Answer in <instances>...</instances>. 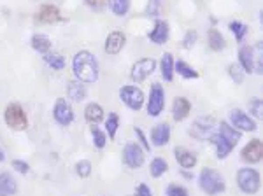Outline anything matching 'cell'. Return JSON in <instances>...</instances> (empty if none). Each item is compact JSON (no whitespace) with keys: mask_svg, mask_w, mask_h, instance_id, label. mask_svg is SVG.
<instances>
[{"mask_svg":"<svg viewBox=\"0 0 263 196\" xmlns=\"http://www.w3.org/2000/svg\"><path fill=\"white\" fill-rule=\"evenodd\" d=\"M209 140L216 146L218 159H225L226 156L233 151V147L237 146L238 140H241V131L235 130L230 123L221 121L220 125H218L216 133H214Z\"/></svg>","mask_w":263,"mask_h":196,"instance_id":"1","label":"cell"},{"mask_svg":"<svg viewBox=\"0 0 263 196\" xmlns=\"http://www.w3.org/2000/svg\"><path fill=\"white\" fill-rule=\"evenodd\" d=\"M72 72L81 82H95L99 79V62L90 51H79L72 62Z\"/></svg>","mask_w":263,"mask_h":196,"instance_id":"2","label":"cell"},{"mask_svg":"<svg viewBox=\"0 0 263 196\" xmlns=\"http://www.w3.org/2000/svg\"><path fill=\"white\" fill-rule=\"evenodd\" d=\"M198 186L209 196H216L226 189L225 177L220 172L212 170V168H204V170L200 172V175H198Z\"/></svg>","mask_w":263,"mask_h":196,"instance_id":"3","label":"cell"},{"mask_svg":"<svg viewBox=\"0 0 263 196\" xmlns=\"http://www.w3.org/2000/svg\"><path fill=\"white\" fill-rule=\"evenodd\" d=\"M4 121L6 125L11 128V130L16 131H21L27 130L28 126V118H27V112L23 110V107L19 103H9L4 110Z\"/></svg>","mask_w":263,"mask_h":196,"instance_id":"4","label":"cell"},{"mask_svg":"<svg viewBox=\"0 0 263 196\" xmlns=\"http://www.w3.org/2000/svg\"><path fill=\"white\" fill-rule=\"evenodd\" d=\"M237 186L242 193L256 194L260 189V174L253 168H241L237 172Z\"/></svg>","mask_w":263,"mask_h":196,"instance_id":"5","label":"cell"},{"mask_svg":"<svg viewBox=\"0 0 263 196\" xmlns=\"http://www.w3.org/2000/svg\"><path fill=\"white\" fill-rule=\"evenodd\" d=\"M218 121L214 118H198L189 128V135L195 137L197 140H209L216 133Z\"/></svg>","mask_w":263,"mask_h":196,"instance_id":"6","label":"cell"},{"mask_svg":"<svg viewBox=\"0 0 263 196\" xmlns=\"http://www.w3.org/2000/svg\"><path fill=\"white\" fill-rule=\"evenodd\" d=\"M165 109V90L161 84L155 82L149 91V100H148V114L151 118H158Z\"/></svg>","mask_w":263,"mask_h":196,"instance_id":"7","label":"cell"},{"mask_svg":"<svg viewBox=\"0 0 263 196\" xmlns=\"http://www.w3.org/2000/svg\"><path fill=\"white\" fill-rule=\"evenodd\" d=\"M119 98L132 110H140V107L144 105V93L137 86H123L119 90Z\"/></svg>","mask_w":263,"mask_h":196,"instance_id":"8","label":"cell"},{"mask_svg":"<svg viewBox=\"0 0 263 196\" xmlns=\"http://www.w3.org/2000/svg\"><path fill=\"white\" fill-rule=\"evenodd\" d=\"M53 118L58 125L62 126H68L72 121H74V110H72L70 103L67 102L65 98H58L53 107Z\"/></svg>","mask_w":263,"mask_h":196,"instance_id":"9","label":"cell"},{"mask_svg":"<svg viewBox=\"0 0 263 196\" xmlns=\"http://www.w3.org/2000/svg\"><path fill=\"white\" fill-rule=\"evenodd\" d=\"M123 161L127 166L133 168V170H137V168H140L144 165V151L140 149L139 144H127L123 149Z\"/></svg>","mask_w":263,"mask_h":196,"instance_id":"10","label":"cell"},{"mask_svg":"<svg viewBox=\"0 0 263 196\" xmlns=\"http://www.w3.org/2000/svg\"><path fill=\"white\" fill-rule=\"evenodd\" d=\"M156 69V62L153 58H142L139 62H135V65L132 67L130 77L135 82H142L148 75H151Z\"/></svg>","mask_w":263,"mask_h":196,"instance_id":"11","label":"cell"},{"mask_svg":"<svg viewBox=\"0 0 263 196\" xmlns=\"http://www.w3.org/2000/svg\"><path fill=\"white\" fill-rule=\"evenodd\" d=\"M230 125L238 131H254L256 130V123L241 109L230 110Z\"/></svg>","mask_w":263,"mask_h":196,"instance_id":"12","label":"cell"},{"mask_svg":"<svg viewBox=\"0 0 263 196\" xmlns=\"http://www.w3.org/2000/svg\"><path fill=\"white\" fill-rule=\"evenodd\" d=\"M261 156H263V144H261V140H258V138L251 140L241 153V158L244 159L246 163L261 161Z\"/></svg>","mask_w":263,"mask_h":196,"instance_id":"13","label":"cell"},{"mask_svg":"<svg viewBox=\"0 0 263 196\" xmlns=\"http://www.w3.org/2000/svg\"><path fill=\"white\" fill-rule=\"evenodd\" d=\"M169 34H171V28H169V23L165 21V19H160V21H156L155 28H153L151 32H149V41L153 44H156V46H161V44H165L169 41Z\"/></svg>","mask_w":263,"mask_h":196,"instance_id":"14","label":"cell"},{"mask_svg":"<svg viewBox=\"0 0 263 196\" xmlns=\"http://www.w3.org/2000/svg\"><path fill=\"white\" fill-rule=\"evenodd\" d=\"M254 62H256V54H254V49L251 46H242L238 49V65L244 72L248 74H253L254 72Z\"/></svg>","mask_w":263,"mask_h":196,"instance_id":"15","label":"cell"},{"mask_svg":"<svg viewBox=\"0 0 263 196\" xmlns=\"http://www.w3.org/2000/svg\"><path fill=\"white\" fill-rule=\"evenodd\" d=\"M125 42H127V35L123 32H111L105 39V51L109 54H118L125 47Z\"/></svg>","mask_w":263,"mask_h":196,"instance_id":"16","label":"cell"},{"mask_svg":"<svg viewBox=\"0 0 263 196\" xmlns=\"http://www.w3.org/2000/svg\"><path fill=\"white\" fill-rule=\"evenodd\" d=\"M169 140H171V126L167 123H160L151 130V142L153 146L161 147V146H167Z\"/></svg>","mask_w":263,"mask_h":196,"instance_id":"17","label":"cell"},{"mask_svg":"<svg viewBox=\"0 0 263 196\" xmlns=\"http://www.w3.org/2000/svg\"><path fill=\"white\" fill-rule=\"evenodd\" d=\"M62 19L60 16V11L56 6H51V4H44L40 6L39 13H37V21L39 23H46V25H51V23H56Z\"/></svg>","mask_w":263,"mask_h":196,"instance_id":"18","label":"cell"},{"mask_svg":"<svg viewBox=\"0 0 263 196\" xmlns=\"http://www.w3.org/2000/svg\"><path fill=\"white\" fill-rule=\"evenodd\" d=\"M174 156H176L177 163L184 168V170H192L197 165V154L193 151L186 149V147H176L174 149Z\"/></svg>","mask_w":263,"mask_h":196,"instance_id":"19","label":"cell"},{"mask_svg":"<svg viewBox=\"0 0 263 196\" xmlns=\"http://www.w3.org/2000/svg\"><path fill=\"white\" fill-rule=\"evenodd\" d=\"M189 112H192V103H189L188 98L184 97H177L174 100L172 103V118L176 119V121H183L189 116Z\"/></svg>","mask_w":263,"mask_h":196,"instance_id":"20","label":"cell"},{"mask_svg":"<svg viewBox=\"0 0 263 196\" xmlns=\"http://www.w3.org/2000/svg\"><path fill=\"white\" fill-rule=\"evenodd\" d=\"M18 193V182L11 174H0V196H14Z\"/></svg>","mask_w":263,"mask_h":196,"instance_id":"21","label":"cell"},{"mask_svg":"<svg viewBox=\"0 0 263 196\" xmlns=\"http://www.w3.org/2000/svg\"><path fill=\"white\" fill-rule=\"evenodd\" d=\"M84 119H86L90 125H97V123H100L104 119V109L95 102L88 103L86 109H84Z\"/></svg>","mask_w":263,"mask_h":196,"instance_id":"22","label":"cell"},{"mask_svg":"<svg viewBox=\"0 0 263 196\" xmlns=\"http://www.w3.org/2000/svg\"><path fill=\"white\" fill-rule=\"evenodd\" d=\"M174 56L171 53H165L161 56V62H160V67H161V77L165 79V81L171 82L174 79Z\"/></svg>","mask_w":263,"mask_h":196,"instance_id":"23","label":"cell"},{"mask_svg":"<svg viewBox=\"0 0 263 196\" xmlns=\"http://www.w3.org/2000/svg\"><path fill=\"white\" fill-rule=\"evenodd\" d=\"M32 47H34V49L37 51V53H42V54L50 53V49H51V39L47 37V35H44V34L34 35V37H32Z\"/></svg>","mask_w":263,"mask_h":196,"instance_id":"24","label":"cell"},{"mask_svg":"<svg viewBox=\"0 0 263 196\" xmlns=\"http://www.w3.org/2000/svg\"><path fill=\"white\" fill-rule=\"evenodd\" d=\"M68 98H72L74 102H81L86 98V88L81 81H70L68 82Z\"/></svg>","mask_w":263,"mask_h":196,"instance_id":"25","label":"cell"},{"mask_svg":"<svg viewBox=\"0 0 263 196\" xmlns=\"http://www.w3.org/2000/svg\"><path fill=\"white\" fill-rule=\"evenodd\" d=\"M207 39H209V47L212 51H223L225 49V37L220 34V30L216 28H210L209 34H207Z\"/></svg>","mask_w":263,"mask_h":196,"instance_id":"26","label":"cell"},{"mask_svg":"<svg viewBox=\"0 0 263 196\" xmlns=\"http://www.w3.org/2000/svg\"><path fill=\"white\" fill-rule=\"evenodd\" d=\"M174 72H177V74L184 79H197L198 77V72L193 69V67H189L186 62H181V60L177 63H174Z\"/></svg>","mask_w":263,"mask_h":196,"instance_id":"27","label":"cell"},{"mask_svg":"<svg viewBox=\"0 0 263 196\" xmlns=\"http://www.w3.org/2000/svg\"><path fill=\"white\" fill-rule=\"evenodd\" d=\"M44 60H46V63L51 67L53 70H63V69H65V58H63L60 53H46Z\"/></svg>","mask_w":263,"mask_h":196,"instance_id":"28","label":"cell"},{"mask_svg":"<svg viewBox=\"0 0 263 196\" xmlns=\"http://www.w3.org/2000/svg\"><path fill=\"white\" fill-rule=\"evenodd\" d=\"M167 170H169V163L165 161L163 158H155L151 161V165H149V172H151V175L156 179L161 177Z\"/></svg>","mask_w":263,"mask_h":196,"instance_id":"29","label":"cell"},{"mask_svg":"<svg viewBox=\"0 0 263 196\" xmlns=\"http://www.w3.org/2000/svg\"><path fill=\"white\" fill-rule=\"evenodd\" d=\"M109 4L116 16H125L130 9V0H109Z\"/></svg>","mask_w":263,"mask_h":196,"instance_id":"30","label":"cell"},{"mask_svg":"<svg viewBox=\"0 0 263 196\" xmlns=\"http://www.w3.org/2000/svg\"><path fill=\"white\" fill-rule=\"evenodd\" d=\"M118 126H119V118L116 112H111L107 116V123H105V128H107V135L109 138H114L116 137V131H118Z\"/></svg>","mask_w":263,"mask_h":196,"instance_id":"31","label":"cell"},{"mask_svg":"<svg viewBox=\"0 0 263 196\" xmlns=\"http://www.w3.org/2000/svg\"><path fill=\"white\" fill-rule=\"evenodd\" d=\"M228 28L232 30V34L235 35L237 42H242V39H244L246 34H248V26H246L244 23H241V21H232L228 25Z\"/></svg>","mask_w":263,"mask_h":196,"instance_id":"32","label":"cell"},{"mask_svg":"<svg viewBox=\"0 0 263 196\" xmlns=\"http://www.w3.org/2000/svg\"><path fill=\"white\" fill-rule=\"evenodd\" d=\"M91 137H93V144L99 149H102V147H105V144H107V135L99 126H91Z\"/></svg>","mask_w":263,"mask_h":196,"instance_id":"33","label":"cell"},{"mask_svg":"<svg viewBox=\"0 0 263 196\" xmlns=\"http://www.w3.org/2000/svg\"><path fill=\"white\" fill-rule=\"evenodd\" d=\"M244 74H246V72L242 70L241 65H237V63L228 65V75L233 79V82H235V84H242V81H244Z\"/></svg>","mask_w":263,"mask_h":196,"instance_id":"34","label":"cell"},{"mask_svg":"<svg viewBox=\"0 0 263 196\" xmlns=\"http://www.w3.org/2000/svg\"><path fill=\"white\" fill-rule=\"evenodd\" d=\"M248 107H249L251 114H253L254 118H261V116H263V103H261L260 98H253L248 103Z\"/></svg>","mask_w":263,"mask_h":196,"instance_id":"35","label":"cell"},{"mask_svg":"<svg viewBox=\"0 0 263 196\" xmlns=\"http://www.w3.org/2000/svg\"><path fill=\"white\" fill-rule=\"evenodd\" d=\"M76 172H78L79 177H88L91 174V163L88 159H83L76 165Z\"/></svg>","mask_w":263,"mask_h":196,"instance_id":"36","label":"cell"},{"mask_svg":"<svg viewBox=\"0 0 263 196\" xmlns=\"http://www.w3.org/2000/svg\"><path fill=\"white\" fill-rule=\"evenodd\" d=\"M167 196H188V191H186V187L179 186V184H171L167 187Z\"/></svg>","mask_w":263,"mask_h":196,"instance_id":"37","label":"cell"},{"mask_svg":"<svg viewBox=\"0 0 263 196\" xmlns=\"http://www.w3.org/2000/svg\"><path fill=\"white\" fill-rule=\"evenodd\" d=\"M11 166H13L16 172H19V174H23V175L30 172V165H28L27 161H21V159H13V163H11Z\"/></svg>","mask_w":263,"mask_h":196,"instance_id":"38","label":"cell"},{"mask_svg":"<svg viewBox=\"0 0 263 196\" xmlns=\"http://www.w3.org/2000/svg\"><path fill=\"white\" fill-rule=\"evenodd\" d=\"M197 39H198V34L195 30H189V32H186V35H184V47L186 49H189V47H193L195 46V42H197Z\"/></svg>","mask_w":263,"mask_h":196,"instance_id":"39","label":"cell"},{"mask_svg":"<svg viewBox=\"0 0 263 196\" xmlns=\"http://www.w3.org/2000/svg\"><path fill=\"white\" fill-rule=\"evenodd\" d=\"M160 13H161V2H160V0H149L148 14L149 16H160Z\"/></svg>","mask_w":263,"mask_h":196,"instance_id":"40","label":"cell"},{"mask_svg":"<svg viewBox=\"0 0 263 196\" xmlns=\"http://www.w3.org/2000/svg\"><path fill=\"white\" fill-rule=\"evenodd\" d=\"M135 196H153V191L146 184H139L135 189Z\"/></svg>","mask_w":263,"mask_h":196,"instance_id":"41","label":"cell"},{"mask_svg":"<svg viewBox=\"0 0 263 196\" xmlns=\"http://www.w3.org/2000/svg\"><path fill=\"white\" fill-rule=\"evenodd\" d=\"M84 2H86L90 7H93V9H104V7L107 6L109 0H84Z\"/></svg>","mask_w":263,"mask_h":196,"instance_id":"42","label":"cell"},{"mask_svg":"<svg viewBox=\"0 0 263 196\" xmlns=\"http://www.w3.org/2000/svg\"><path fill=\"white\" fill-rule=\"evenodd\" d=\"M135 135H137V137H139L140 144H142V146H144V149H146V151L151 149V147H149V142H148V140H146V135L142 133V130H140V128H135Z\"/></svg>","mask_w":263,"mask_h":196,"instance_id":"43","label":"cell"},{"mask_svg":"<svg viewBox=\"0 0 263 196\" xmlns=\"http://www.w3.org/2000/svg\"><path fill=\"white\" fill-rule=\"evenodd\" d=\"M4 159H6V154H4L2 147H0V163H2V161H4Z\"/></svg>","mask_w":263,"mask_h":196,"instance_id":"44","label":"cell"}]
</instances>
